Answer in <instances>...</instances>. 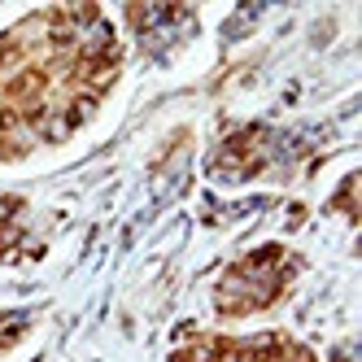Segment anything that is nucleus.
<instances>
[{
  "mask_svg": "<svg viewBox=\"0 0 362 362\" xmlns=\"http://www.w3.org/2000/svg\"><path fill=\"white\" fill-rule=\"evenodd\" d=\"M122 70L105 9H35L0 31V162L62 144L92 118Z\"/></svg>",
  "mask_w": 362,
  "mask_h": 362,
  "instance_id": "1",
  "label": "nucleus"
},
{
  "mask_svg": "<svg viewBox=\"0 0 362 362\" xmlns=\"http://www.w3.org/2000/svg\"><path fill=\"white\" fill-rule=\"evenodd\" d=\"M297 267L301 262L284 245H262V249L236 257L214 284V310L223 319H245V315L275 305L297 279Z\"/></svg>",
  "mask_w": 362,
  "mask_h": 362,
  "instance_id": "2",
  "label": "nucleus"
},
{
  "mask_svg": "<svg viewBox=\"0 0 362 362\" xmlns=\"http://www.w3.org/2000/svg\"><path fill=\"white\" fill-rule=\"evenodd\" d=\"M170 362H319L301 341L284 332H262V336H197L179 345Z\"/></svg>",
  "mask_w": 362,
  "mask_h": 362,
  "instance_id": "3",
  "label": "nucleus"
},
{
  "mask_svg": "<svg viewBox=\"0 0 362 362\" xmlns=\"http://www.w3.org/2000/svg\"><path fill=\"white\" fill-rule=\"evenodd\" d=\"M31 231H27V201L18 197H0V262H9L27 249Z\"/></svg>",
  "mask_w": 362,
  "mask_h": 362,
  "instance_id": "4",
  "label": "nucleus"
}]
</instances>
